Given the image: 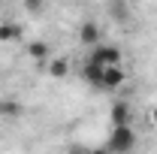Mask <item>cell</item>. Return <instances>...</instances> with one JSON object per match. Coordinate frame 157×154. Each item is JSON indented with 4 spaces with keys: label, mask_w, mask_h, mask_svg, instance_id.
Masks as SVG:
<instances>
[{
    "label": "cell",
    "mask_w": 157,
    "mask_h": 154,
    "mask_svg": "<svg viewBox=\"0 0 157 154\" xmlns=\"http://www.w3.org/2000/svg\"><path fill=\"white\" fill-rule=\"evenodd\" d=\"M133 145H136V133H133V127H112V133H109V154H130L133 151Z\"/></svg>",
    "instance_id": "1"
},
{
    "label": "cell",
    "mask_w": 157,
    "mask_h": 154,
    "mask_svg": "<svg viewBox=\"0 0 157 154\" xmlns=\"http://www.w3.org/2000/svg\"><path fill=\"white\" fill-rule=\"evenodd\" d=\"M124 73H121V67H103V79H100V88H106V91H115L124 85Z\"/></svg>",
    "instance_id": "2"
},
{
    "label": "cell",
    "mask_w": 157,
    "mask_h": 154,
    "mask_svg": "<svg viewBox=\"0 0 157 154\" xmlns=\"http://www.w3.org/2000/svg\"><path fill=\"white\" fill-rule=\"evenodd\" d=\"M112 127H130V106L124 100H118L112 106Z\"/></svg>",
    "instance_id": "3"
},
{
    "label": "cell",
    "mask_w": 157,
    "mask_h": 154,
    "mask_svg": "<svg viewBox=\"0 0 157 154\" xmlns=\"http://www.w3.org/2000/svg\"><path fill=\"white\" fill-rule=\"evenodd\" d=\"M78 39H82L85 45L97 48V45H100V30H97V24H85V27H82V33H78Z\"/></svg>",
    "instance_id": "4"
},
{
    "label": "cell",
    "mask_w": 157,
    "mask_h": 154,
    "mask_svg": "<svg viewBox=\"0 0 157 154\" xmlns=\"http://www.w3.org/2000/svg\"><path fill=\"white\" fill-rule=\"evenodd\" d=\"M15 37H18L15 27H0V39H15Z\"/></svg>",
    "instance_id": "5"
},
{
    "label": "cell",
    "mask_w": 157,
    "mask_h": 154,
    "mask_svg": "<svg viewBox=\"0 0 157 154\" xmlns=\"http://www.w3.org/2000/svg\"><path fill=\"white\" fill-rule=\"evenodd\" d=\"M52 70H55V76H63V73H67V64H63V60H55Z\"/></svg>",
    "instance_id": "6"
},
{
    "label": "cell",
    "mask_w": 157,
    "mask_h": 154,
    "mask_svg": "<svg viewBox=\"0 0 157 154\" xmlns=\"http://www.w3.org/2000/svg\"><path fill=\"white\" fill-rule=\"evenodd\" d=\"M30 52H33L36 58H42V55H45V45H42V42H33V45H30Z\"/></svg>",
    "instance_id": "7"
},
{
    "label": "cell",
    "mask_w": 157,
    "mask_h": 154,
    "mask_svg": "<svg viewBox=\"0 0 157 154\" xmlns=\"http://www.w3.org/2000/svg\"><path fill=\"white\" fill-rule=\"evenodd\" d=\"M70 154H91V151H88V148H73Z\"/></svg>",
    "instance_id": "8"
},
{
    "label": "cell",
    "mask_w": 157,
    "mask_h": 154,
    "mask_svg": "<svg viewBox=\"0 0 157 154\" xmlns=\"http://www.w3.org/2000/svg\"><path fill=\"white\" fill-rule=\"evenodd\" d=\"M151 118H154V121H157V109H154V112H151Z\"/></svg>",
    "instance_id": "9"
}]
</instances>
